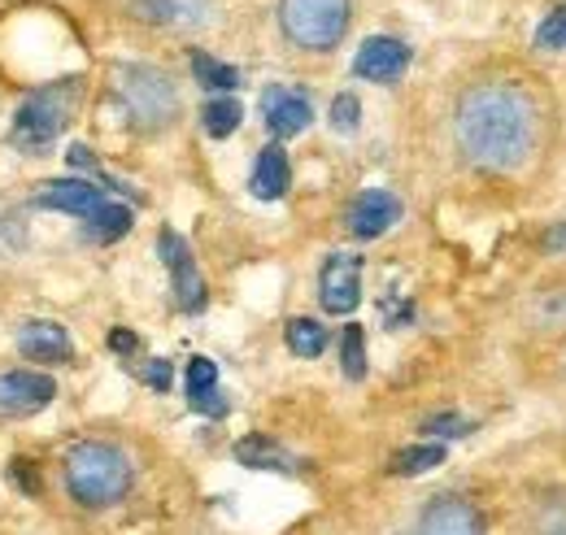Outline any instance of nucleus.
I'll use <instances>...</instances> for the list:
<instances>
[{"mask_svg": "<svg viewBox=\"0 0 566 535\" xmlns=\"http://www.w3.org/2000/svg\"><path fill=\"white\" fill-rule=\"evenodd\" d=\"M458 148L480 170H518L541 139V109L518 83H480L458 101Z\"/></svg>", "mask_w": 566, "mask_h": 535, "instance_id": "f257e3e1", "label": "nucleus"}, {"mask_svg": "<svg viewBox=\"0 0 566 535\" xmlns=\"http://www.w3.org/2000/svg\"><path fill=\"white\" fill-rule=\"evenodd\" d=\"M66 487L78 505L87 510H105L114 501L127 496L132 487V462L123 449L101 444V440H83L66 453Z\"/></svg>", "mask_w": 566, "mask_h": 535, "instance_id": "f03ea898", "label": "nucleus"}, {"mask_svg": "<svg viewBox=\"0 0 566 535\" xmlns=\"http://www.w3.org/2000/svg\"><path fill=\"white\" fill-rule=\"evenodd\" d=\"M74 105H78V83L74 78H62V83H49L40 92H31L22 101V109L13 114V132L9 139L27 153V157H40L53 148V139L66 132Z\"/></svg>", "mask_w": 566, "mask_h": 535, "instance_id": "7ed1b4c3", "label": "nucleus"}, {"mask_svg": "<svg viewBox=\"0 0 566 535\" xmlns=\"http://www.w3.org/2000/svg\"><path fill=\"white\" fill-rule=\"evenodd\" d=\"M114 92L140 132H161L179 114V92H175L170 74L157 66H118L114 70Z\"/></svg>", "mask_w": 566, "mask_h": 535, "instance_id": "20e7f679", "label": "nucleus"}, {"mask_svg": "<svg viewBox=\"0 0 566 535\" xmlns=\"http://www.w3.org/2000/svg\"><path fill=\"white\" fill-rule=\"evenodd\" d=\"M349 0H280V27L296 49L327 53L349 31Z\"/></svg>", "mask_w": 566, "mask_h": 535, "instance_id": "39448f33", "label": "nucleus"}, {"mask_svg": "<svg viewBox=\"0 0 566 535\" xmlns=\"http://www.w3.org/2000/svg\"><path fill=\"white\" fill-rule=\"evenodd\" d=\"M157 253H161V262L170 270L175 305H179L184 314H201V310H206V279H201V266H197L192 249L184 244V235L166 227V231L157 235Z\"/></svg>", "mask_w": 566, "mask_h": 535, "instance_id": "423d86ee", "label": "nucleus"}, {"mask_svg": "<svg viewBox=\"0 0 566 535\" xmlns=\"http://www.w3.org/2000/svg\"><path fill=\"white\" fill-rule=\"evenodd\" d=\"M361 301V258L332 253L318 270V305L327 314H354Z\"/></svg>", "mask_w": 566, "mask_h": 535, "instance_id": "0eeeda50", "label": "nucleus"}, {"mask_svg": "<svg viewBox=\"0 0 566 535\" xmlns=\"http://www.w3.org/2000/svg\"><path fill=\"white\" fill-rule=\"evenodd\" d=\"M57 397V384L35 370H9L0 375V418H31L49 409Z\"/></svg>", "mask_w": 566, "mask_h": 535, "instance_id": "6e6552de", "label": "nucleus"}, {"mask_svg": "<svg viewBox=\"0 0 566 535\" xmlns=\"http://www.w3.org/2000/svg\"><path fill=\"white\" fill-rule=\"evenodd\" d=\"M410 66V49L392 35H370L354 57V74L366 83H397Z\"/></svg>", "mask_w": 566, "mask_h": 535, "instance_id": "1a4fd4ad", "label": "nucleus"}, {"mask_svg": "<svg viewBox=\"0 0 566 535\" xmlns=\"http://www.w3.org/2000/svg\"><path fill=\"white\" fill-rule=\"evenodd\" d=\"M349 235L354 240H379L384 231H392L401 222V201L388 188H370L349 204Z\"/></svg>", "mask_w": 566, "mask_h": 535, "instance_id": "9d476101", "label": "nucleus"}, {"mask_svg": "<svg viewBox=\"0 0 566 535\" xmlns=\"http://www.w3.org/2000/svg\"><path fill=\"white\" fill-rule=\"evenodd\" d=\"M262 114H266V127L280 135V139H292V135H301L314 123L310 96L296 92V87H283V83L262 92Z\"/></svg>", "mask_w": 566, "mask_h": 535, "instance_id": "9b49d317", "label": "nucleus"}, {"mask_svg": "<svg viewBox=\"0 0 566 535\" xmlns=\"http://www.w3.org/2000/svg\"><path fill=\"white\" fill-rule=\"evenodd\" d=\"M35 204L44 209H62V213H74V218H92L101 204H105V188L96 183H83V179H53L35 192Z\"/></svg>", "mask_w": 566, "mask_h": 535, "instance_id": "f8f14e48", "label": "nucleus"}, {"mask_svg": "<svg viewBox=\"0 0 566 535\" xmlns=\"http://www.w3.org/2000/svg\"><path fill=\"white\" fill-rule=\"evenodd\" d=\"M419 535H484V523H480L475 505H467L458 496H440L423 510Z\"/></svg>", "mask_w": 566, "mask_h": 535, "instance_id": "ddd939ff", "label": "nucleus"}, {"mask_svg": "<svg viewBox=\"0 0 566 535\" xmlns=\"http://www.w3.org/2000/svg\"><path fill=\"white\" fill-rule=\"evenodd\" d=\"M18 348H22V357H31V361H49V366H62V361H71V335L62 323H49V318H35V323H27L22 332H18Z\"/></svg>", "mask_w": 566, "mask_h": 535, "instance_id": "4468645a", "label": "nucleus"}, {"mask_svg": "<svg viewBox=\"0 0 566 535\" xmlns=\"http://www.w3.org/2000/svg\"><path fill=\"white\" fill-rule=\"evenodd\" d=\"M132 9H136V18H144V22L179 27V31L206 27L213 18V0H136Z\"/></svg>", "mask_w": 566, "mask_h": 535, "instance_id": "2eb2a0df", "label": "nucleus"}, {"mask_svg": "<svg viewBox=\"0 0 566 535\" xmlns=\"http://www.w3.org/2000/svg\"><path fill=\"white\" fill-rule=\"evenodd\" d=\"M287 179H292L287 153H283L280 144L262 148V153H258V166H253V175H249L253 197H258V201H280L283 192H287Z\"/></svg>", "mask_w": 566, "mask_h": 535, "instance_id": "dca6fc26", "label": "nucleus"}, {"mask_svg": "<svg viewBox=\"0 0 566 535\" xmlns=\"http://www.w3.org/2000/svg\"><path fill=\"white\" fill-rule=\"evenodd\" d=\"M132 231V209L118 201H105L87 222H83V235L92 240V244H114V240H123Z\"/></svg>", "mask_w": 566, "mask_h": 535, "instance_id": "f3484780", "label": "nucleus"}, {"mask_svg": "<svg viewBox=\"0 0 566 535\" xmlns=\"http://www.w3.org/2000/svg\"><path fill=\"white\" fill-rule=\"evenodd\" d=\"M235 462L249 470H292V458L283 453L275 440H266V436H249V440H240L235 444Z\"/></svg>", "mask_w": 566, "mask_h": 535, "instance_id": "a211bd4d", "label": "nucleus"}, {"mask_svg": "<svg viewBox=\"0 0 566 535\" xmlns=\"http://www.w3.org/2000/svg\"><path fill=\"white\" fill-rule=\"evenodd\" d=\"M283 339H287V348H292L296 357H318V353L327 348V327H318L314 318H292V323L283 327Z\"/></svg>", "mask_w": 566, "mask_h": 535, "instance_id": "6ab92c4d", "label": "nucleus"}, {"mask_svg": "<svg viewBox=\"0 0 566 535\" xmlns=\"http://www.w3.org/2000/svg\"><path fill=\"white\" fill-rule=\"evenodd\" d=\"M240 118H244V109H240V101H231V96H218V101H210V105L201 109V127H206V135H213V139L235 135Z\"/></svg>", "mask_w": 566, "mask_h": 535, "instance_id": "aec40b11", "label": "nucleus"}, {"mask_svg": "<svg viewBox=\"0 0 566 535\" xmlns=\"http://www.w3.org/2000/svg\"><path fill=\"white\" fill-rule=\"evenodd\" d=\"M192 74H197V83L210 87V92H235V87H240V70L213 62L210 53H192Z\"/></svg>", "mask_w": 566, "mask_h": 535, "instance_id": "412c9836", "label": "nucleus"}, {"mask_svg": "<svg viewBox=\"0 0 566 535\" xmlns=\"http://www.w3.org/2000/svg\"><path fill=\"white\" fill-rule=\"evenodd\" d=\"M444 462V449L440 444H419V449H406L392 458V474H427Z\"/></svg>", "mask_w": 566, "mask_h": 535, "instance_id": "4be33fe9", "label": "nucleus"}, {"mask_svg": "<svg viewBox=\"0 0 566 535\" xmlns=\"http://www.w3.org/2000/svg\"><path fill=\"white\" fill-rule=\"evenodd\" d=\"M340 366L354 384L366 375V335H361V327H345V335H340Z\"/></svg>", "mask_w": 566, "mask_h": 535, "instance_id": "5701e85b", "label": "nucleus"}, {"mask_svg": "<svg viewBox=\"0 0 566 535\" xmlns=\"http://www.w3.org/2000/svg\"><path fill=\"white\" fill-rule=\"evenodd\" d=\"M332 127L340 135H354L361 127V101H357L354 92H340L336 101H332Z\"/></svg>", "mask_w": 566, "mask_h": 535, "instance_id": "b1692460", "label": "nucleus"}, {"mask_svg": "<svg viewBox=\"0 0 566 535\" xmlns=\"http://www.w3.org/2000/svg\"><path fill=\"white\" fill-rule=\"evenodd\" d=\"M210 388H218V366H213L210 357H192L188 361V401L210 392Z\"/></svg>", "mask_w": 566, "mask_h": 535, "instance_id": "393cba45", "label": "nucleus"}, {"mask_svg": "<svg viewBox=\"0 0 566 535\" xmlns=\"http://www.w3.org/2000/svg\"><path fill=\"white\" fill-rule=\"evenodd\" d=\"M536 49H566V4L563 9H554V13L541 22V31H536Z\"/></svg>", "mask_w": 566, "mask_h": 535, "instance_id": "a878e982", "label": "nucleus"}, {"mask_svg": "<svg viewBox=\"0 0 566 535\" xmlns=\"http://www.w3.org/2000/svg\"><path fill=\"white\" fill-rule=\"evenodd\" d=\"M66 161H71L74 170H87V175H96V179H101V183H105V188H114V192H127V188H123V183H114V179H109V175H105V170H101V161H96V157H92V148H83V144H74L71 153H66Z\"/></svg>", "mask_w": 566, "mask_h": 535, "instance_id": "bb28decb", "label": "nucleus"}, {"mask_svg": "<svg viewBox=\"0 0 566 535\" xmlns=\"http://www.w3.org/2000/svg\"><path fill=\"white\" fill-rule=\"evenodd\" d=\"M423 431L427 436H467L471 431V422H462V418H453V413H440V418H427L423 422Z\"/></svg>", "mask_w": 566, "mask_h": 535, "instance_id": "cd10ccee", "label": "nucleus"}, {"mask_svg": "<svg viewBox=\"0 0 566 535\" xmlns=\"http://www.w3.org/2000/svg\"><path fill=\"white\" fill-rule=\"evenodd\" d=\"M140 379L148 388H157V392H166L170 388V361H161V357H153L148 366L140 370Z\"/></svg>", "mask_w": 566, "mask_h": 535, "instance_id": "c85d7f7f", "label": "nucleus"}, {"mask_svg": "<svg viewBox=\"0 0 566 535\" xmlns=\"http://www.w3.org/2000/svg\"><path fill=\"white\" fill-rule=\"evenodd\" d=\"M192 409L197 413H210V418H227V397L218 392V388H210V392H201V397H192Z\"/></svg>", "mask_w": 566, "mask_h": 535, "instance_id": "c756f323", "label": "nucleus"}, {"mask_svg": "<svg viewBox=\"0 0 566 535\" xmlns=\"http://www.w3.org/2000/svg\"><path fill=\"white\" fill-rule=\"evenodd\" d=\"M109 348L123 353V357H132L136 353V335L127 332V327H118V332H109Z\"/></svg>", "mask_w": 566, "mask_h": 535, "instance_id": "7c9ffc66", "label": "nucleus"}]
</instances>
